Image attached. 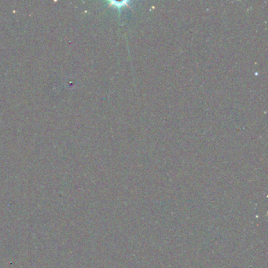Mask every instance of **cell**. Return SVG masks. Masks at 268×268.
<instances>
[]
</instances>
